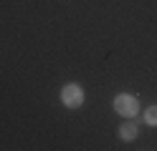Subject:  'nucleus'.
I'll return each instance as SVG.
<instances>
[{
    "instance_id": "obj_3",
    "label": "nucleus",
    "mask_w": 157,
    "mask_h": 151,
    "mask_svg": "<svg viewBox=\"0 0 157 151\" xmlns=\"http://www.w3.org/2000/svg\"><path fill=\"white\" fill-rule=\"evenodd\" d=\"M137 134H140L137 124H124V126H119V138H124V141H134Z\"/></svg>"
},
{
    "instance_id": "obj_2",
    "label": "nucleus",
    "mask_w": 157,
    "mask_h": 151,
    "mask_svg": "<svg viewBox=\"0 0 157 151\" xmlns=\"http://www.w3.org/2000/svg\"><path fill=\"white\" fill-rule=\"evenodd\" d=\"M61 101L66 108H81L84 106V88L78 83H68L61 91Z\"/></svg>"
},
{
    "instance_id": "obj_1",
    "label": "nucleus",
    "mask_w": 157,
    "mask_h": 151,
    "mask_svg": "<svg viewBox=\"0 0 157 151\" xmlns=\"http://www.w3.org/2000/svg\"><path fill=\"white\" fill-rule=\"evenodd\" d=\"M114 111L122 113V116H127V118H132V116L140 113V101H137L134 96H129V93H119L114 98Z\"/></svg>"
},
{
    "instance_id": "obj_4",
    "label": "nucleus",
    "mask_w": 157,
    "mask_h": 151,
    "mask_svg": "<svg viewBox=\"0 0 157 151\" xmlns=\"http://www.w3.org/2000/svg\"><path fill=\"white\" fill-rule=\"evenodd\" d=\"M144 124L147 126H157V106H150L144 111Z\"/></svg>"
}]
</instances>
